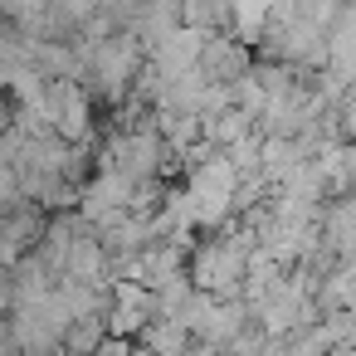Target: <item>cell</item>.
<instances>
[{
	"mask_svg": "<svg viewBox=\"0 0 356 356\" xmlns=\"http://www.w3.org/2000/svg\"><path fill=\"white\" fill-rule=\"evenodd\" d=\"M44 229H49L44 210H30V205L10 210L6 220H0V254H6V259H20V254H30V249L44 239Z\"/></svg>",
	"mask_w": 356,
	"mask_h": 356,
	"instance_id": "1",
	"label": "cell"
},
{
	"mask_svg": "<svg viewBox=\"0 0 356 356\" xmlns=\"http://www.w3.org/2000/svg\"><path fill=\"white\" fill-rule=\"evenodd\" d=\"M49 122L59 127V137H83L88 127V103L74 83H54L49 88Z\"/></svg>",
	"mask_w": 356,
	"mask_h": 356,
	"instance_id": "2",
	"label": "cell"
},
{
	"mask_svg": "<svg viewBox=\"0 0 356 356\" xmlns=\"http://www.w3.org/2000/svg\"><path fill=\"white\" fill-rule=\"evenodd\" d=\"M64 341H69L74 351H93V346H103V322H98V317H79V322L64 332Z\"/></svg>",
	"mask_w": 356,
	"mask_h": 356,
	"instance_id": "3",
	"label": "cell"
},
{
	"mask_svg": "<svg viewBox=\"0 0 356 356\" xmlns=\"http://www.w3.org/2000/svg\"><path fill=\"white\" fill-rule=\"evenodd\" d=\"M10 127V103H6V93H0V132Z\"/></svg>",
	"mask_w": 356,
	"mask_h": 356,
	"instance_id": "4",
	"label": "cell"
}]
</instances>
